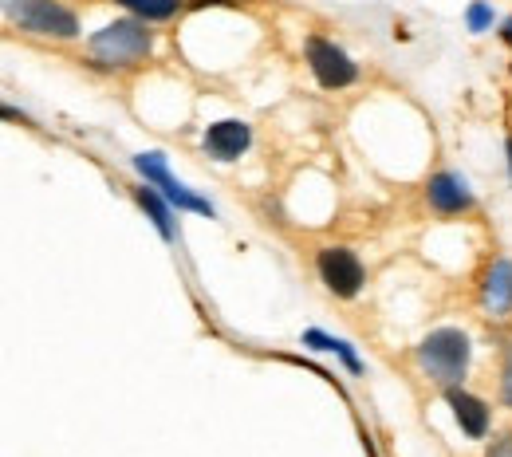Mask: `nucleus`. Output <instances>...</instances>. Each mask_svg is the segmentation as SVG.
Returning a JSON list of instances; mask_svg holds the SVG:
<instances>
[{"label": "nucleus", "mask_w": 512, "mask_h": 457, "mask_svg": "<svg viewBox=\"0 0 512 457\" xmlns=\"http://www.w3.org/2000/svg\"><path fill=\"white\" fill-rule=\"evenodd\" d=\"M154 48H158V32L154 24L146 20H134V16H119L103 28H95L83 44L87 52V67L103 71V75H130L138 67H146L154 60Z\"/></svg>", "instance_id": "f257e3e1"}, {"label": "nucleus", "mask_w": 512, "mask_h": 457, "mask_svg": "<svg viewBox=\"0 0 512 457\" xmlns=\"http://www.w3.org/2000/svg\"><path fill=\"white\" fill-rule=\"evenodd\" d=\"M469 363H473V339L465 327L442 324L426 331L414 347V367L426 383H434L438 391L449 387H465L469 379Z\"/></svg>", "instance_id": "f03ea898"}, {"label": "nucleus", "mask_w": 512, "mask_h": 457, "mask_svg": "<svg viewBox=\"0 0 512 457\" xmlns=\"http://www.w3.org/2000/svg\"><path fill=\"white\" fill-rule=\"evenodd\" d=\"M4 20L28 40L75 44L83 36V16L67 0H4Z\"/></svg>", "instance_id": "7ed1b4c3"}, {"label": "nucleus", "mask_w": 512, "mask_h": 457, "mask_svg": "<svg viewBox=\"0 0 512 457\" xmlns=\"http://www.w3.org/2000/svg\"><path fill=\"white\" fill-rule=\"evenodd\" d=\"M130 166H134L138 182H146V186L162 190V194H166V201H170L178 213L217 217V209H213V201H209V197H201L197 190H190L182 178H174V170H170V158H166L162 150H142V154H134V158H130Z\"/></svg>", "instance_id": "20e7f679"}, {"label": "nucleus", "mask_w": 512, "mask_h": 457, "mask_svg": "<svg viewBox=\"0 0 512 457\" xmlns=\"http://www.w3.org/2000/svg\"><path fill=\"white\" fill-rule=\"evenodd\" d=\"M312 264H316V276L327 288V296H335V300H359L363 296L367 264L351 245H320L312 253Z\"/></svg>", "instance_id": "39448f33"}, {"label": "nucleus", "mask_w": 512, "mask_h": 457, "mask_svg": "<svg viewBox=\"0 0 512 457\" xmlns=\"http://www.w3.org/2000/svg\"><path fill=\"white\" fill-rule=\"evenodd\" d=\"M304 64L312 71V79L320 83L323 91H347L359 83V64L323 32H308L304 36Z\"/></svg>", "instance_id": "423d86ee"}, {"label": "nucleus", "mask_w": 512, "mask_h": 457, "mask_svg": "<svg viewBox=\"0 0 512 457\" xmlns=\"http://www.w3.org/2000/svg\"><path fill=\"white\" fill-rule=\"evenodd\" d=\"M422 197H426V209L434 213V217H469V213H477V194H473V186H469V178L465 174H457V170H434L430 178H426V186H422Z\"/></svg>", "instance_id": "0eeeda50"}, {"label": "nucleus", "mask_w": 512, "mask_h": 457, "mask_svg": "<svg viewBox=\"0 0 512 457\" xmlns=\"http://www.w3.org/2000/svg\"><path fill=\"white\" fill-rule=\"evenodd\" d=\"M477 308L489 324H512V257H489L477 276Z\"/></svg>", "instance_id": "6e6552de"}, {"label": "nucleus", "mask_w": 512, "mask_h": 457, "mask_svg": "<svg viewBox=\"0 0 512 457\" xmlns=\"http://www.w3.org/2000/svg\"><path fill=\"white\" fill-rule=\"evenodd\" d=\"M249 146H253V127L245 119H217L201 134V150L221 166L241 162V154H249Z\"/></svg>", "instance_id": "1a4fd4ad"}, {"label": "nucleus", "mask_w": 512, "mask_h": 457, "mask_svg": "<svg viewBox=\"0 0 512 457\" xmlns=\"http://www.w3.org/2000/svg\"><path fill=\"white\" fill-rule=\"evenodd\" d=\"M449 414L457 422V430L469 438V442H485L489 438V426H493V406L481 398V394L465 391V387H449L442 391Z\"/></svg>", "instance_id": "9d476101"}, {"label": "nucleus", "mask_w": 512, "mask_h": 457, "mask_svg": "<svg viewBox=\"0 0 512 457\" xmlns=\"http://www.w3.org/2000/svg\"><path fill=\"white\" fill-rule=\"evenodd\" d=\"M130 197H134V205L146 213V221L162 233V241H166V245H178V221H174L178 209L166 201V194L154 190V186H146V182H134V186H130Z\"/></svg>", "instance_id": "9b49d317"}, {"label": "nucleus", "mask_w": 512, "mask_h": 457, "mask_svg": "<svg viewBox=\"0 0 512 457\" xmlns=\"http://www.w3.org/2000/svg\"><path fill=\"white\" fill-rule=\"evenodd\" d=\"M300 347H308V351H323V355H335L355 379L367 371V363L359 359V351H355V343L351 339H343V335H331V331H323V327H308L304 335H300Z\"/></svg>", "instance_id": "f8f14e48"}, {"label": "nucleus", "mask_w": 512, "mask_h": 457, "mask_svg": "<svg viewBox=\"0 0 512 457\" xmlns=\"http://www.w3.org/2000/svg\"><path fill=\"white\" fill-rule=\"evenodd\" d=\"M115 8H123L127 16L134 20H146V24H174L186 8H190V0H111Z\"/></svg>", "instance_id": "ddd939ff"}, {"label": "nucleus", "mask_w": 512, "mask_h": 457, "mask_svg": "<svg viewBox=\"0 0 512 457\" xmlns=\"http://www.w3.org/2000/svg\"><path fill=\"white\" fill-rule=\"evenodd\" d=\"M493 24H497L493 0H469L465 4V32L469 36H485V32H493Z\"/></svg>", "instance_id": "4468645a"}, {"label": "nucleus", "mask_w": 512, "mask_h": 457, "mask_svg": "<svg viewBox=\"0 0 512 457\" xmlns=\"http://www.w3.org/2000/svg\"><path fill=\"white\" fill-rule=\"evenodd\" d=\"M497 394H501V406L512 410V339L501 343V371H497Z\"/></svg>", "instance_id": "2eb2a0df"}, {"label": "nucleus", "mask_w": 512, "mask_h": 457, "mask_svg": "<svg viewBox=\"0 0 512 457\" xmlns=\"http://www.w3.org/2000/svg\"><path fill=\"white\" fill-rule=\"evenodd\" d=\"M485 457H512V430H501L493 442H485Z\"/></svg>", "instance_id": "dca6fc26"}, {"label": "nucleus", "mask_w": 512, "mask_h": 457, "mask_svg": "<svg viewBox=\"0 0 512 457\" xmlns=\"http://www.w3.org/2000/svg\"><path fill=\"white\" fill-rule=\"evenodd\" d=\"M497 36H501V44H505V48H512V12L501 20V32H497Z\"/></svg>", "instance_id": "f3484780"}, {"label": "nucleus", "mask_w": 512, "mask_h": 457, "mask_svg": "<svg viewBox=\"0 0 512 457\" xmlns=\"http://www.w3.org/2000/svg\"><path fill=\"white\" fill-rule=\"evenodd\" d=\"M505 166H509V178H512V134L505 138Z\"/></svg>", "instance_id": "a211bd4d"}]
</instances>
